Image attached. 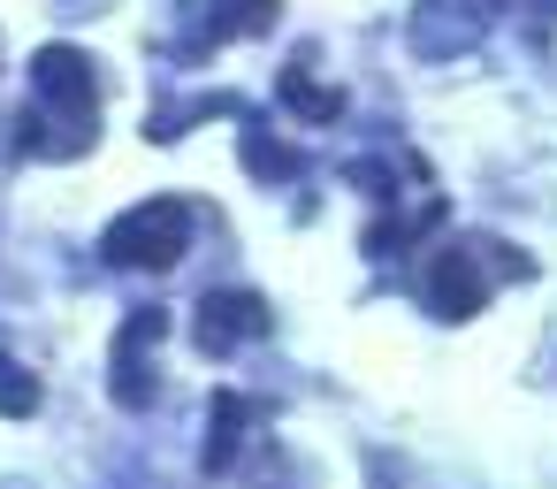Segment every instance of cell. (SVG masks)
Returning a JSON list of instances; mask_svg holds the SVG:
<instances>
[{
	"label": "cell",
	"mask_w": 557,
	"mask_h": 489,
	"mask_svg": "<svg viewBox=\"0 0 557 489\" xmlns=\"http://www.w3.org/2000/svg\"><path fill=\"white\" fill-rule=\"evenodd\" d=\"M275 100H283L298 123H336V115H344V93H336V85H321L306 62H290V70L275 77Z\"/></svg>",
	"instance_id": "9"
},
{
	"label": "cell",
	"mask_w": 557,
	"mask_h": 489,
	"mask_svg": "<svg viewBox=\"0 0 557 489\" xmlns=\"http://www.w3.org/2000/svg\"><path fill=\"white\" fill-rule=\"evenodd\" d=\"M252 398L245 390H214L207 398V443H199V466L207 474H230L237 466V451H245V436H252Z\"/></svg>",
	"instance_id": "8"
},
{
	"label": "cell",
	"mask_w": 557,
	"mask_h": 489,
	"mask_svg": "<svg viewBox=\"0 0 557 489\" xmlns=\"http://www.w3.org/2000/svg\"><path fill=\"white\" fill-rule=\"evenodd\" d=\"M39 405H47L39 375H32L24 359H9V352H0V420H32Z\"/></svg>",
	"instance_id": "12"
},
{
	"label": "cell",
	"mask_w": 557,
	"mask_h": 489,
	"mask_svg": "<svg viewBox=\"0 0 557 489\" xmlns=\"http://www.w3.org/2000/svg\"><path fill=\"white\" fill-rule=\"evenodd\" d=\"M245 169H252L260 184H298V176H306V154L283 146V138H268V123H245Z\"/></svg>",
	"instance_id": "11"
},
{
	"label": "cell",
	"mask_w": 557,
	"mask_h": 489,
	"mask_svg": "<svg viewBox=\"0 0 557 489\" xmlns=\"http://www.w3.org/2000/svg\"><path fill=\"white\" fill-rule=\"evenodd\" d=\"M169 337V314L161 306H131L123 329H115V352H108V390L123 413H153L161 398V375H153V344Z\"/></svg>",
	"instance_id": "5"
},
{
	"label": "cell",
	"mask_w": 557,
	"mask_h": 489,
	"mask_svg": "<svg viewBox=\"0 0 557 489\" xmlns=\"http://www.w3.org/2000/svg\"><path fill=\"white\" fill-rule=\"evenodd\" d=\"M275 16H283V0H214V9H191L184 16V39H176V62H199V54L230 47V39H252Z\"/></svg>",
	"instance_id": "7"
},
{
	"label": "cell",
	"mask_w": 557,
	"mask_h": 489,
	"mask_svg": "<svg viewBox=\"0 0 557 489\" xmlns=\"http://www.w3.org/2000/svg\"><path fill=\"white\" fill-rule=\"evenodd\" d=\"M191 253V207L184 199H138L100 230V260L131 276H169Z\"/></svg>",
	"instance_id": "3"
},
{
	"label": "cell",
	"mask_w": 557,
	"mask_h": 489,
	"mask_svg": "<svg viewBox=\"0 0 557 489\" xmlns=\"http://www.w3.org/2000/svg\"><path fill=\"white\" fill-rule=\"evenodd\" d=\"M504 16V0H412V16H405V47L420 62H458L473 54Z\"/></svg>",
	"instance_id": "4"
},
{
	"label": "cell",
	"mask_w": 557,
	"mask_h": 489,
	"mask_svg": "<svg viewBox=\"0 0 557 489\" xmlns=\"http://www.w3.org/2000/svg\"><path fill=\"white\" fill-rule=\"evenodd\" d=\"M443 222V199H428V207H412V215H382V222H367V260H397V253H412V237L420 230H435Z\"/></svg>",
	"instance_id": "10"
},
{
	"label": "cell",
	"mask_w": 557,
	"mask_h": 489,
	"mask_svg": "<svg viewBox=\"0 0 557 489\" xmlns=\"http://www.w3.org/2000/svg\"><path fill=\"white\" fill-rule=\"evenodd\" d=\"M527 24H534V47H549V24H557V0H527Z\"/></svg>",
	"instance_id": "14"
},
{
	"label": "cell",
	"mask_w": 557,
	"mask_h": 489,
	"mask_svg": "<svg viewBox=\"0 0 557 489\" xmlns=\"http://www.w3.org/2000/svg\"><path fill=\"white\" fill-rule=\"evenodd\" d=\"M344 176H351V184H359V192H367V199H397V192H405V184H397V169H389V161H351V169H344Z\"/></svg>",
	"instance_id": "13"
},
{
	"label": "cell",
	"mask_w": 557,
	"mask_h": 489,
	"mask_svg": "<svg viewBox=\"0 0 557 489\" xmlns=\"http://www.w3.org/2000/svg\"><path fill=\"white\" fill-rule=\"evenodd\" d=\"M100 146V77H92V54L77 47H39L32 54V100L16 115V154L32 161H77Z\"/></svg>",
	"instance_id": "1"
},
{
	"label": "cell",
	"mask_w": 557,
	"mask_h": 489,
	"mask_svg": "<svg viewBox=\"0 0 557 489\" xmlns=\"http://www.w3.org/2000/svg\"><path fill=\"white\" fill-rule=\"evenodd\" d=\"M268 329H275V306L260 291H207L199 314H191L199 352H237V344H260Z\"/></svg>",
	"instance_id": "6"
},
{
	"label": "cell",
	"mask_w": 557,
	"mask_h": 489,
	"mask_svg": "<svg viewBox=\"0 0 557 489\" xmlns=\"http://www.w3.org/2000/svg\"><path fill=\"white\" fill-rule=\"evenodd\" d=\"M527 276H534V260L519 245H504L488 230H466V237L435 245V260L420 268V298H428L435 321H473L496 283H527Z\"/></svg>",
	"instance_id": "2"
}]
</instances>
